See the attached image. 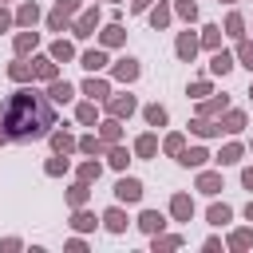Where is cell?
<instances>
[{
	"label": "cell",
	"instance_id": "cell-46",
	"mask_svg": "<svg viewBox=\"0 0 253 253\" xmlns=\"http://www.w3.org/2000/svg\"><path fill=\"white\" fill-rule=\"evenodd\" d=\"M43 24H47V32H59V36H63V32L71 28V16H67V12H59V8H51V12L43 16Z\"/></svg>",
	"mask_w": 253,
	"mask_h": 253
},
{
	"label": "cell",
	"instance_id": "cell-4",
	"mask_svg": "<svg viewBox=\"0 0 253 253\" xmlns=\"http://www.w3.org/2000/svg\"><path fill=\"white\" fill-rule=\"evenodd\" d=\"M142 194H146V186H142L134 174H126V170H123V174H119V182H115V202H119V206H138V202H142Z\"/></svg>",
	"mask_w": 253,
	"mask_h": 253
},
{
	"label": "cell",
	"instance_id": "cell-33",
	"mask_svg": "<svg viewBox=\"0 0 253 253\" xmlns=\"http://www.w3.org/2000/svg\"><path fill=\"white\" fill-rule=\"evenodd\" d=\"M186 138H190L186 130H166V134L158 138V150H162L166 158H178V154L186 150Z\"/></svg>",
	"mask_w": 253,
	"mask_h": 253
},
{
	"label": "cell",
	"instance_id": "cell-44",
	"mask_svg": "<svg viewBox=\"0 0 253 253\" xmlns=\"http://www.w3.org/2000/svg\"><path fill=\"white\" fill-rule=\"evenodd\" d=\"M233 59H237V67H249L253 71V36L233 40Z\"/></svg>",
	"mask_w": 253,
	"mask_h": 253
},
{
	"label": "cell",
	"instance_id": "cell-43",
	"mask_svg": "<svg viewBox=\"0 0 253 253\" xmlns=\"http://www.w3.org/2000/svg\"><path fill=\"white\" fill-rule=\"evenodd\" d=\"M87 202H91V186L75 178V182L67 186V210H79V206H87Z\"/></svg>",
	"mask_w": 253,
	"mask_h": 253
},
{
	"label": "cell",
	"instance_id": "cell-37",
	"mask_svg": "<svg viewBox=\"0 0 253 253\" xmlns=\"http://www.w3.org/2000/svg\"><path fill=\"white\" fill-rule=\"evenodd\" d=\"M8 79H12V83H36V71H32V59H24V55H16V59L8 63Z\"/></svg>",
	"mask_w": 253,
	"mask_h": 253
},
{
	"label": "cell",
	"instance_id": "cell-49",
	"mask_svg": "<svg viewBox=\"0 0 253 253\" xmlns=\"http://www.w3.org/2000/svg\"><path fill=\"white\" fill-rule=\"evenodd\" d=\"M12 28H16V16H12V8H8V4H0V36H4V32H12Z\"/></svg>",
	"mask_w": 253,
	"mask_h": 253
},
{
	"label": "cell",
	"instance_id": "cell-42",
	"mask_svg": "<svg viewBox=\"0 0 253 253\" xmlns=\"http://www.w3.org/2000/svg\"><path fill=\"white\" fill-rule=\"evenodd\" d=\"M43 174H47V178H63V174H71V154H55V150H51V158L43 162Z\"/></svg>",
	"mask_w": 253,
	"mask_h": 253
},
{
	"label": "cell",
	"instance_id": "cell-7",
	"mask_svg": "<svg viewBox=\"0 0 253 253\" xmlns=\"http://www.w3.org/2000/svg\"><path fill=\"white\" fill-rule=\"evenodd\" d=\"M166 213H170V221L186 225V221H194L198 206H194V198H190L186 190H174V194H170V206H166Z\"/></svg>",
	"mask_w": 253,
	"mask_h": 253
},
{
	"label": "cell",
	"instance_id": "cell-47",
	"mask_svg": "<svg viewBox=\"0 0 253 253\" xmlns=\"http://www.w3.org/2000/svg\"><path fill=\"white\" fill-rule=\"evenodd\" d=\"M186 95L190 99H206V95H213V79H190V87H186Z\"/></svg>",
	"mask_w": 253,
	"mask_h": 253
},
{
	"label": "cell",
	"instance_id": "cell-28",
	"mask_svg": "<svg viewBox=\"0 0 253 253\" xmlns=\"http://www.w3.org/2000/svg\"><path fill=\"white\" fill-rule=\"evenodd\" d=\"M221 32H225L229 40H241V36H249V20L237 12V4L225 12V20H221Z\"/></svg>",
	"mask_w": 253,
	"mask_h": 253
},
{
	"label": "cell",
	"instance_id": "cell-41",
	"mask_svg": "<svg viewBox=\"0 0 253 253\" xmlns=\"http://www.w3.org/2000/svg\"><path fill=\"white\" fill-rule=\"evenodd\" d=\"M182 245H186L182 233H166V229H162V233L150 237V249H154V253H170V249H182Z\"/></svg>",
	"mask_w": 253,
	"mask_h": 253
},
{
	"label": "cell",
	"instance_id": "cell-5",
	"mask_svg": "<svg viewBox=\"0 0 253 253\" xmlns=\"http://www.w3.org/2000/svg\"><path fill=\"white\" fill-rule=\"evenodd\" d=\"M103 111H107V115H115V119H123V123H126V119H130V115H134V111H138V99H134V95H130V91H111V95H107V99H103Z\"/></svg>",
	"mask_w": 253,
	"mask_h": 253
},
{
	"label": "cell",
	"instance_id": "cell-3",
	"mask_svg": "<svg viewBox=\"0 0 253 253\" xmlns=\"http://www.w3.org/2000/svg\"><path fill=\"white\" fill-rule=\"evenodd\" d=\"M107 71H111V83L130 87V83H138V75H142V59H134V55H119Z\"/></svg>",
	"mask_w": 253,
	"mask_h": 253
},
{
	"label": "cell",
	"instance_id": "cell-50",
	"mask_svg": "<svg viewBox=\"0 0 253 253\" xmlns=\"http://www.w3.org/2000/svg\"><path fill=\"white\" fill-rule=\"evenodd\" d=\"M20 249H24L20 237H0V253H20Z\"/></svg>",
	"mask_w": 253,
	"mask_h": 253
},
{
	"label": "cell",
	"instance_id": "cell-31",
	"mask_svg": "<svg viewBox=\"0 0 253 253\" xmlns=\"http://www.w3.org/2000/svg\"><path fill=\"white\" fill-rule=\"evenodd\" d=\"M142 111V123L150 126V130H162V126H170V111L162 107V103H146V107H138Z\"/></svg>",
	"mask_w": 253,
	"mask_h": 253
},
{
	"label": "cell",
	"instance_id": "cell-11",
	"mask_svg": "<svg viewBox=\"0 0 253 253\" xmlns=\"http://www.w3.org/2000/svg\"><path fill=\"white\" fill-rule=\"evenodd\" d=\"M99 225L107 229V233H115V237H123L126 233V225H130V217H126V206H107L103 213H99Z\"/></svg>",
	"mask_w": 253,
	"mask_h": 253
},
{
	"label": "cell",
	"instance_id": "cell-51",
	"mask_svg": "<svg viewBox=\"0 0 253 253\" xmlns=\"http://www.w3.org/2000/svg\"><path fill=\"white\" fill-rule=\"evenodd\" d=\"M67 249H71V253H87V241H83V233L67 237Z\"/></svg>",
	"mask_w": 253,
	"mask_h": 253
},
{
	"label": "cell",
	"instance_id": "cell-27",
	"mask_svg": "<svg viewBox=\"0 0 253 253\" xmlns=\"http://www.w3.org/2000/svg\"><path fill=\"white\" fill-rule=\"evenodd\" d=\"M103 158H107V166H111L115 174H123V170H126V166L134 162V150H126L123 142H111V146L103 150Z\"/></svg>",
	"mask_w": 253,
	"mask_h": 253
},
{
	"label": "cell",
	"instance_id": "cell-20",
	"mask_svg": "<svg viewBox=\"0 0 253 253\" xmlns=\"http://www.w3.org/2000/svg\"><path fill=\"white\" fill-rule=\"evenodd\" d=\"M99 119H103V103H95V99H79V103H75V123H79V126L95 130Z\"/></svg>",
	"mask_w": 253,
	"mask_h": 253
},
{
	"label": "cell",
	"instance_id": "cell-6",
	"mask_svg": "<svg viewBox=\"0 0 253 253\" xmlns=\"http://www.w3.org/2000/svg\"><path fill=\"white\" fill-rule=\"evenodd\" d=\"M95 43H99V47H107V51H119V47L126 43V28H123V20H107V24H99Z\"/></svg>",
	"mask_w": 253,
	"mask_h": 253
},
{
	"label": "cell",
	"instance_id": "cell-19",
	"mask_svg": "<svg viewBox=\"0 0 253 253\" xmlns=\"http://www.w3.org/2000/svg\"><path fill=\"white\" fill-rule=\"evenodd\" d=\"M229 107H233V103H229V95H217V91H213V95H206V99H198V115H202V119H221Z\"/></svg>",
	"mask_w": 253,
	"mask_h": 253
},
{
	"label": "cell",
	"instance_id": "cell-59",
	"mask_svg": "<svg viewBox=\"0 0 253 253\" xmlns=\"http://www.w3.org/2000/svg\"><path fill=\"white\" fill-rule=\"evenodd\" d=\"M4 142H8V138H4V134H0V146H4Z\"/></svg>",
	"mask_w": 253,
	"mask_h": 253
},
{
	"label": "cell",
	"instance_id": "cell-48",
	"mask_svg": "<svg viewBox=\"0 0 253 253\" xmlns=\"http://www.w3.org/2000/svg\"><path fill=\"white\" fill-rule=\"evenodd\" d=\"M55 8H59V12H67V16L75 20V16L83 12V0H55Z\"/></svg>",
	"mask_w": 253,
	"mask_h": 253
},
{
	"label": "cell",
	"instance_id": "cell-60",
	"mask_svg": "<svg viewBox=\"0 0 253 253\" xmlns=\"http://www.w3.org/2000/svg\"><path fill=\"white\" fill-rule=\"evenodd\" d=\"M249 99H253V83H249Z\"/></svg>",
	"mask_w": 253,
	"mask_h": 253
},
{
	"label": "cell",
	"instance_id": "cell-39",
	"mask_svg": "<svg viewBox=\"0 0 253 253\" xmlns=\"http://www.w3.org/2000/svg\"><path fill=\"white\" fill-rule=\"evenodd\" d=\"M198 40H202L206 51H217L221 40H225V32H221V24H202V28H198Z\"/></svg>",
	"mask_w": 253,
	"mask_h": 253
},
{
	"label": "cell",
	"instance_id": "cell-8",
	"mask_svg": "<svg viewBox=\"0 0 253 253\" xmlns=\"http://www.w3.org/2000/svg\"><path fill=\"white\" fill-rule=\"evenodd\" d=\"M198 51H202V40H198V32L186 24V32H178V36H174V55H178L182 63H194V59H198Z\"/></svg>",
	"mask_w": 253,
	"mask_h": 253
},
{
	"label": "cell",
	"instance_id": "cell-61",
	"mask_svg": "<svg viewBox=\"0 0 253 253\" xmlns=\"http://www.w3.org/2000/svg\"><path fill=\"white\" fill-rule=\"evenodd\" d=\"M4 4H8V0H4ZM16 4H20V0H16Z\"/></svg>",
	"mask_w": 253,
	"mask_h": 253
},
{
	"label": "cell",
	"instance_id": "cell-15",
	"mask_svg": "<svg viewBox=\"0 0 253 253\" xmlns=\"http://www.w3.org/2000/svg\"><path fill=\"white\" fill-rule=\"evenodd\" d=\"M166 221H170V213H162V210H138V217H134V225H138L146 237L162 233V229H166Z\"/></svg>",
	"mask_w": 253,
	"mask_h": 253
},
{
	"label": "cell",
	"instance_id": "cell-23",
	"mask_svg": "<svg viewBox=\"0 0 253 253\" xmlns=\"http://www.w3.org/2000/svg\"><path fill=\"white\" fill-rule=\"evenodd\" d=\"M75 59H79V67H83V71H107V67H111L107 47H99V43H95V47H87V51H79Z\"/></svg>",
	"mask_w": 253,
	"mask_h": 253
},
{
	"label": "cell",
	"instance_id": "cell-17",
	"mask_svg": "<svg viewBox=\"0 0 253 253\" xmlns=\"http://www.w3.org/2000/svg\"><path fill=\"white\" fill-rule=\"evenodd\" d=\"M146 20H150L154 32H166V28L174 24V8H170V0H154V4L146 8Z\"/></svg>",
	"mask_w": 253,
	"mask_h": 253
},
{
	"label": "cell",
	"instance_id": "cell-1",
	"mask_svg": "<svg viewBox=\"0 0 253 253\" xmlns=\"http://www.w3.org/2000/svg\"><path fill=\"white\" fill-rule=\"evenodd\" d=\"M51 126H55V103L47 99V91H36L32 83H16V91L0 99V134L8 142L47 138Z\"/></svg>",
	"mask_w": 253,
	"mask_h": 253
},
{
	"label": "cell",
	"instance_id": "cell-62",
	"mask_svg": "<svg viewBox=\"0 0 253 253\" xmlns=\"http://www.w3.org/2000/svg\"><path fill=\"white\" fill-rule=\"evenodd\" d=\"M249 32H253V28H249Z\"/></svg>",
	"mask_w": 253,
	"mask_h": 253
},
{
	"label": "cell",
	"instance_id": "cell-26",
	"mask_svg": "<svg viewBox=\"0 0 253 253\" xmlns=\"http://www.w3.org/2000/svg\"><path fill=\"white\" fill-rule=\"evenodd\" d=\"M47 142H51V150H55V154H75V142H79V134H71V130H67V123H63V126H51Z\"/></svg>",
	"mask_w": 253,
	"mask_h": 253
},
{
	"label": "cell",
	"instance_id": "cell-13",
	"mask_svg": "<svg viewBox=\"0 0 253 253\" xmlns=\"http://www.w3.org/2000/svg\"><path fill=\"white\" fill-rule=\"evenodd\" d=\"M32 71H36V83H43V87H47L51 79H59V63H55L47 51H36V55H32Z\"/></svg>",
	"mask_w": 253,
	"mask_h": 253
},
{
	"label": "cell",
	"instance_id": "cell-57",
	"mask_svg": "<svg viewBox=\"0 0 253 253\" xmlns=\"http://www.w3.org/2000/svg\"><path fill=\"white\" fill-rule=\"evenodd\" d=\"M245 150H249V154H253V138H249V146H245Z\"/></svg>",
	"mask_w": 253,
	"mask_h": 253
},
{
	"label": "cell",
	"instance_id": "cell-52",
	"mask_svg": "<svg viewBox=\"0 0 253 253\" xmlns=\"http://www.w3.org/2000/svg\"><path fill=\"white\" fill-rule=\"evenodd\" d=\"M221 245H225V241H221V237H217V233H210V237H206V241H202V249H210V253H217V249H221Z\"/></svg>",
	"mask_w": 253,
	"mask_h": 253
},
{
	"label": "cell",
	"instance_id": "cell-34",
	"mask_svg": "<svg viewBox=\"0 0 253 253\" xmlns=\"http://www.w3.org/2000/svg\"><path fill=\"white\" fill-rule=\"evenodd\" d=\"M225 249H233V253H249V249H253V225H237V229H229Z\"/></svg>",
	"mask_w": 253,
	"mask_h": 253
},
{
	"label": "cell",
	"instance_id": "cell-38",
	"mask_svg": "<svg viewBox=\"0 0 253 253\" xmlns=\"http://www.w3.org/2000/svg\"><path fill=\"white\" fill-rule=\"evenodd\" d=\"M95 225H99V213H95V210H87V206L71 210V229H75V233H91Z\"/></svg>",
	"mask_w": 253,
	"mask_h": 253
},
{
	"label": "cell",
	"instance_id": "cell-12",
	"mask_svg": "<svg viewBox=\"0 0 253 253\" xmlns=\"http://www.w3.org/2000/svg\"><path fill=\"white\" fill-rule=\"evenodd\" d=\"M36 51H40V32H36V28H20V32H12V55L32 59Z\"/></svg>",
	"mask_w": 253,
	"mask_h": 253
},
{
	"label": "cell",
	"instance_id": "cell-55",
	"mask_svg": "<svg viewBox=\"0 0 253 253\" xmlns=\"http://www.w3.org/2000/svg\"><path fill=\"white\" fill-rule=\"evenodd\" d=\"M241 217H245V221H249V225H253V198H249V202H245V206H241Z\"/></svg>",
	"mask_w": 253,
	"mask_h": 253
},
{
	"label": "cell",
	"instance_id": "cell-56",
	"mask_svg": "<svg viewBox=\"0 0 253 253\" xmlns=\"http://www.w3.org/2000/svg\"><path fill=\"white\" fill-rule=\"evenodd\" d=\"M217 4H229V8H233V4H241V0H217Z\"/></svg>",
	"mask_w": 253,
	"mask_h": 253
},
{
	"label": "cell",
	"instance_id": "cell-53",
	"mask_svg": "<svg viewBox=\"0 0 253 253\" xmlns=\"http://www.w3.org/2000/svg\"><path fill=\"white\" fill-rule=\"evenodd\" d=\"M150 4H154V0H130V4H126V8H130V16H142V12H146V8H150Z\"/></svg>",
	"mask_w": 253,
	"mask_h": 253
},
{
	"label": "cell",
	"instance_id": "cell-30",
	"mask_svg": "<svg viewBox=\"0 0 253 253\" xmlns=\"http://www.w3.org/2000/svg\"><path fill=\"white\" fill-rule=\"evenodd\" d=\"M130 150H134V158H158V130H142V134H134Z\"/></svg>",
	"mask_w": 253,
	"mask_h": 253
},
{
	"label": "cell",
	"instance_id": "cell-45",
	"mask_svg": "<svg viewBox=\"0 0 253 253\" xmlns=\"http://www.w3.org/2000/svg\"><path fill=\"white\" fill-rule=\"evenodd\" d=\"M170 8H174V20H182V24H198V0H174Z\"/></svg>",
	"mask_w": 253,
	"mask_h": 253
},
{
	"label": "cell",
	"instance_id": "cell-18",
	"mask_svg": "<svg viewBox=\"0 0 253 253\" xmlns=\"http://www.w3.org/2000/svg\"><path fill=\"white\" fill-rule=\"evenodd\" d=\"M75 95H79V87H75V83H67L63 75L47 83V99H51L55 107H67V103H75Z\"/></svg>",
	"mask_w": 253,
	"mask_h": 253
},
{
	"label": "cell",
	"instance_id": "cell-24",
	"mask_svg": "<svg viewBox=\"0 0 253 253\" xmlns=\"http://www.w3.org/2000/svg\"><path fill=\"white\" fill-rule=\"evenodd\" d=\"M233 67H237V59H233V47H217V51H210V75L225 79Z\"/></svg>",
	"mask_w": 253,
	"mask_h": 253
},
{
	"label": "cell",
	"instance_id": "cell-58",
	"mask_svg": "<svg viewBox=\"0 0 253 253\" xmlns=\"http://www.w3.org/2000/svg\"><path fill=\"white\" fill-rule=\"evenodd\" d=\"M107 4H126V0H107Z\"/></svg>",
	"mask_w": 253,
	"mask_h": 253
},
{
	"label": "cell",
	"instance_id": "cell-29",
	"mask_svg": "<svg viewBox=\"0 0 253 253\" xmlns=\"http://www.w3.org/2000/svg\"><path fill=\"white\" fill-rule=\"evenodd\" d=\"M103 150H107V142L99 138V130H87L75 142V154H83V158H103Z\"/></svg>",
	"mask_w": 253,
	"mask_h": 253
},
{
	"label": "cell",
	"instance_id": "cell-10",
	"mask_svg": "<svg viewBox=\"0 0 253 253\" xmlns=\"http://www.w3.org/2000/svg\"><path fill=\"white\" fill-rule=\"evenodd\" d=\"M194 190H198V194H206V198H217V194L225 190V178H221V166H217V170H210V166H202V170H198V178H194Z\"/></svg>",
	"mask_w": 253,
	"mask_h": 253
},
{
	"label": "cell",
	"instance_id": "cell-40",
	"mask_svg": "<svg viewBox=\"0 0 253 253\" xmlns=\"http://www.w3.org/2000/svg\"><path fill=\"white\" fill-rule=\"evenodd\" d=\"M75 178L87 182V186H95V182L103 178V162H99V158H83V162L75 166Z\"/></svg>",
	"mask_w": 253,
	"mask_h": 253
},
{
	"label": "cell",
	"instance_id": "cell-16",
	"mask_svg": "<svg viewBox=\"0 0 253 253\" xmlns=\"http://www.w3.org/2000/svg\"><path fill=\"white\" fill-rule=\"evenodd\" d=\"M12 16H16V28H36V24L43 20V8H40L36 0H20V4L12 8Z\"/></svg>",
	"mask_w": 253,
	"mask_h": 253
},
{
	"label": "cell",
	"instance_id": "cell-14",
	"mask_svg": "<svg viewBox=\"0 0 253 253\" xmlns=\"http://www.w3.org/2000/svg\"><path fill=\"white\" fill-rule=\"evenodd\" d=\"M174 162H178V166H186V170H202V166H210V162H213V154H210L206 146H198V142H194V146L186 142V150H182Z\"/></svg>",
	"mask_w": 253,
	"mask_h": 253
},
{
	"label": "cell",
	"instance_id": "cell-2",
	"mask_svg": "<svg viewBox=\"0 0 253 253\" xmlns=\"http://www.w3.org/2000/svg\"><path fill=\"white\" fill-rule=\"evenodd\" d=\"M99 24H103V8H99V4H83V12L71 20L67 36H71L75 43H83V40H91V36L99 32Z\"/></svg>",
	"mask_w": 253,
	"mask_h": 253
},
{
	"label": "cell",
	"instance_id": "cell-32",
	"mask_svg": "<svg viewBox=\"0 0 253 253\" xmlns=\"http://www.w3.org/2000/svg\"><path fill=\"white\" fill-rule=\"evenodd\" d=\"M95 130H99V138H103L107 146H111V142H123V134H126V130H123V119H115V115L99 119V123H95Z\"/></svg>",
	"mask_w": 253,
	"mask_h": 253
},
{
	"label": "cell",
	"instance_id": "cell-54",
	"mask_svg": "<svg viewBox=\"0 0 253 253\" xmlns=\"http://www.w3.org/2000/svg\"><path fill=\"white\" fill-rule=\"evenodd\" d=\"M241 186L253 194V166H241Z\"/></svg>",
	"mask_w": 253,
	"mask_h": 253
},
{
	"label": "cell",
	"instance_id": "cell-22",
	"mask_svg": "<svg viewBox=\"0 0 253 253\" xmlns=\"http://www.w3.org/2000/svg\"><path fill=\"white\" fill-rule=\"evenodd\" d=\"M47 55H51L55 63H75L79 51H75V40H71V36H55V40L47 43Z\"/></svg>",
	"mask_w": 253,
	"mask_h": 253
},
{
	"label": "cell",
	"instance_id": "cell-35",
	"mask_svg": "<svg viewBox=\"0 0 253 253\" xmlns=\"http://www.w3.org/2000/svg\"><path fill=\"white\" fill-rule=\"evenodd\" d=\"M186 126H190V134H194V138H221V126H217V119H202V115H194Z\"/></svg>",
	"mask_w": 253,
	"mask_h": 253
},
{
	"label": "cell",
	"instance_id": "cell-9",
	"mask_svg": "<svg viewBox=\"0 0 253 253\" xmlns=\"http://www.w3.org/2000/svg\"><path fill=\"white\" fill-rule=\"evenodd\" d=\"M79 95H83V99L103 103V99L111 95V75H103V71H87V79L79 83Z\"/></svg>",
	"mask_w": 253,
	"mask_h": 253
},
{
	"label": "cell",
	"instance_id": "cell-36",
	"mask_svg": "<svg viewBox=\"0 0 253 253\" xmlns=\"http://www.w3.org/2000/svg\"><path fill=\"white\" fill-rule=\"evenodd\" d=\"M206 221H210V225H217V229H221V225H229V221H233V206L213 198V202L206 206Z\"/></svg>",
	"mask_w": 253,
	"mask_h": 253
},
{
	"label": "cell",
	"instance_id": "cell-21",
	"mask_svg": "<svg viewBox=\"0 0 253 253\" xmlns=\"http://www.w3.org/2000/svg\"><path fill=\"white\" fill-rule=\"evenodd\" d=\"M241 158H245V142H241L237 134H233V138H229V142L213 154V162H217L221 170H225V166H241Z\"/></svg>",
	"mask_w": 253,
	"mask_h": 253
},
{
	"label": "cell",
	"instance_id": "cell-25",
	"mask_svg": "<svg viewBox=\"0 0 253 253\" xmlns=\"http://www.w3.org/2000/svg\"><path fill=\"white\" fill-rule=\"evenodd\" d=\"M217 126H221V134H229V138H233V134H241V130L249 126V115H245L241 107H229V111L217 119Z\"/></svg>",
	"mask_w": 253,
	"mask_h": 253
}]
</instances>
